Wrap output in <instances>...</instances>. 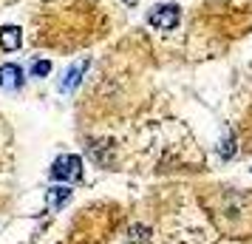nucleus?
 I'll use <instances>...</instances> for the list:
<instances>
[{"instance_id": "f257e3e1", "label": "nucleus", "mask_w": 252, "mask_h": 244, "mask_svg": "<svg viewBox=\"0 0 252 244\" xmlns=\"http://www.w3.org/2000/svg\"><path fill=\"white\" fill-rule=\"evenodd\" d=\"M51 176L57 182H77L82 176L80 156H60L57 162H54V168H51Z\"/></svg>"}, {"instance_id": "f03ea898", "label": "nucleus", "mask_w": 252, "mask_h": 244, "mask_svg": "<svg viewBox=\"0 0 252 244\" xmlns=\"http://www.w3.org/2000/svg\"><path fill=\"white\" fill-rule=\"evenodd\" d=\"M150 26H156V29H176L179 26V9L170 6V3H164V6H156L153 12H150Z\"/></svg>"}, {"instance_id": "7ed1b4c3", "label": "nucleus", "mask_w": 252, "mask_h": 244, "mask_svg": "<svg viewBox=\"0 0 252 244\" xmlns=\"http://www.w3.org/2000/svg\"><path fill=\"white\" fill-rule=\"evenodd\" d=\"M0 85H3V88H20V85H23V69L14 66V63L0 66Z\"/></svg>"}, {"instance_id": "20e7f679", "label": "nucleus", "mask_w": 252, "mask_h": 244, "mask_svg": "<svg viewBox=\"0 0 252 244\" xmlns=\"http://www.w3.org/2000/svg\"><path fill=\"white\" fill-rule=\"evenodd\" d=\"M23 43V35L17 26H0V48L3 51H17Z\"/></svg>"}, {"instance_id": "39448f33", "label": "nucleus", "mask_w": 252, "mask_h": 244, "mask_svg": "<svg viewBox=\"0 0 252 244\" xmlns=\"http://www.w3.org/2000/svg\"><path fill=\"white\" fill-rule=\"evenodd\" d=\"M85 69H88V60H82V63H77V66H74V69H71L68 74H65V82L60 85V91H74V88L80 85V77L85 74Z\"/></svg>"}, {"instance_id": "423d86ee", "label": "nucleus", "mask_w": 252, "mask_h": 244, "mask_svg": "<svg viewBox=\"0 0 252 244\" xmlns=\"http://www.w3.org/2000/svg\"><path fill=\"white\" fill-rule=\"evenodd\" d=\"M37 74V77H46L48 71H51V63L48 60H40V63H34V69H32Z\"/></svg>"}, {"instance_id": "0eeeda50", "label": "nucleus", "mask_w": 252, "mask_h": 244, "mask_svg": "<svg viewBox=\"0 0 252 244\" xmlns=\"http://www.w3.org/2000/svg\"><path fill=\"white\" fill-rule=\"evenodd\" d=\"M125 3H127V6H136L139 0H125Z\"/></svg>"}]
</instances>
